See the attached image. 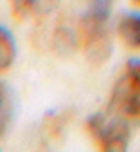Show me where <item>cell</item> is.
Segmentation results:
<instances>
[{"mask_svg": "<svg viewBox=\"0 0 140 152\" xmlns=\"http://www.w3.org/2000/svg\"><path fill=\"white\" fill-rule=\"evenodd\" d=\"M13 111H15V100H13V91L9 86L0 83V136H2L11 120H13Z\"/></svg>", "mask_w": 140, "mask_h": 152, "instance_id": "cell-6", "label": "cell"}, {"mask_svg": "<svg viewBox=\"0 0 140 152\" xmlns=\"http://www.w3.org/2000/svg\"><path fill=\"white\" fill-rule=\"evenodd\" d=\"M59 0H11V7L20 18L47 16L56 11Z\"/></svg>", "mask_w": 140, "mask_h": 152, "instance_id": "cell-4", "label": "cell"}, {"mask_svg": "<svg viewBox=\"0 0 140 152\" xmlns=\"http://www.w3.org/2000/svg\"><path fill=\"white\" fill-rule=\"evenodd\" d=\"M85 2H86L88 9H94V11H106V13H110L115 0H85Z\"/></svg>", "mask_w": 140, "mask_h": 152, "instance_id": "cell-8", "label": "cell"}, {"mask_svg": "<svg viewBox=\"0 0 140 152\" xmlns=\"http://www.w3.org/2000/svg\"><path fill=\"white\" fill-rule=\"evenodd\" d=\"M110 13L88 9L79 22V39L86 48L90 59L104 63L110 56V34H108Z\"/></svg>", "mask_w": 140, "mask_h": 152, "instance_id": "cell-3", "label": "cell"}, {"mask_svg": "<svg viewBox=\"0 0 140 152\" xmlns=\"http://www.w3.org/2000/svg\"><path fill=\"white\" fill-rule=\"evenodd\" d=\"M88 131L94 136L95 143L102 150L110 152H120L126 150L131 140V129H129V120L113 113L111 115H92L88 120Z\"/></svg>", "mask_w": 140, "mask_h": 152, "instance_id": "cell-2", "label": "cell"}, {"mask_svg": "<svg viewBox=\"0 0 140 152\" xmlns=\"http://www.w3.org/2000/svg\"><path fill=\"white\" fill-rule=\"evenodd\" d=\"M122 43L129 48H140V13H127L117 25Z\"/></svg>", "mask_w": 140, "mask_h": 152, "instance_id": "cell-5", "label": "cell"}, {"mask_svg": "<svg viewBox=\"0 0 140 152\" xmlns=\"http://www.w3.org/2000/svg\"><path fill=\"white\" fill-rule=\"evenodd\" d=\"M15 57H16L15 38L11 36V32L7 29H4L0 25V72L7 70L13 64Z\"/></svg>", "mask_w": 140, "mask_h": 152, "instance_id": "cell-7", "label": "cell"}, {"mask_svg": "<svg viewBox=\"0 0 140 152\" xmlns=\"http://www.w3.org/2000/svg\"><path fill=\"white\" fill-rule=\"evenodd\" d=\"M133 2H135V4H136V6H140V0H133Z\"/></svg>", "mask_w": 140, "mask_h": 152, "instance_id": "cell-9", "label": "cell"}, {"mask_svg": "<svg viewBox=\"0 0 140 152\" xmlns=\"http://www.w3.org/2000/svg\"><path fill=\"white\" fill-rule=\"evenodd\" d=\"M111 111L140 122V59H129L126 64L124 77L115 84L111 93Z\"/></svg>", "mask_w": 140, "mask_h": 152, "instance_id": "cell-1", "label": "cell"}]
</instances>
